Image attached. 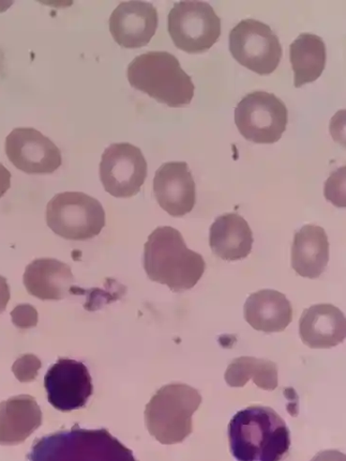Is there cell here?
<instances>
[{"label": "cell", "mask_w": 346, "mask_h": 461, "mask_svg": "<svg viewBox=\"0 0 346 461\" xmlns=\"http://www.w3.org/2000/svg\"><path fill=\"white\" fill-rule=\"evenodd\" d=\"M230 451L237 461H281L289 453L290 431L272 408L250 406L229 423Z\"/></svg>", "instance_id": "cell-1"}, {"label": "cell", "mask_w": 346, "mask_h": 461, "mask_svg": "<svg viewBox=\"0 0 346 461\" xmlns=\"http://www.w3.org/2000/svg\"><path fill=\"white\" fill-rule=\"evenodd\" d=\"M144 268L150 281L180 294L198 285L206 263L200 254L188 249L178 230L163 226L156 228L145 244Z\"/></svg>", "instance_id": "cell-2"}, {"label": "cell", "mask_w": 346, "mask_h": 461, "mask_svg": "<svg viewBox=\"0 0 346 461\" xmlns=\"http://www.w3.org/2000/svg\"><path fill=\"white\" fill-rule=\"evenodd\" d=\"M30 461H138L131 450L108 429H85L75 425L39 438L28 455Z\"/></svg>", "instance_id": "cell-3"}, {"label": "cell", "mask_w": 346, "mask_h": 461, "mask_svg": "<svg viewBox=\"0 0 346 461\" xmlns=\"http://www.w3.org/2000/svg\"><path fill=\"white\" fill-rule=\"evenodd\" d=\"M128 79L135 89L170 107L191 103L194 85L178 59L165 51H153L135 58L128 68Z\"/></svg>", "instance_id": "cell-4"}, {"label": "cell", "mask_w": 346, "mask_h": 461, "mask_svg": "<svg viewBox=\"0 0 346 461\" xmlns=\"http://www.w3.org/2000/svg\"><path fill=\"white\" fill-rule=\"evenodd\" d=\"M201 403L200 392L186 384L162 387L146 407L149 434L165 445L183 442L192 433V416Z\"/></svg>", "instance_id": "cell-5"}, {"label": "cell", "mask_w": 346, "mask_h": 461, "mask_svg": "<svg viewBox=\"0 0 346 461\" xmlns=\"http://www.w3.org/2000/svg\"><path fill=\"white\" fill-rule=\"evenodd\" d=\"M47 223L56 235L83 241L102 232L105 212L96 198L80 192H65L56 194L49 202Z\"/></svg>", "instance_id": "cell-6"}, {"label": "cell", "mask_w": 346, "mask_h": 461, "mask_svg": "<svg viewBox=\"0 0 346 461\" xmlns=\"http://www.w3.org/2000/svg\"><path fill=\"white\" fill-rule=\"evenodd\" d=\"M168 31L178 50L203 53L220 38L221 20L208 4L188 0L173 5L168 15Z\"/></svg>", "instance_id": "cell-7"}, {"label": "cell", "mask_w": 346, "mask_h": 461, "mask_svg": "<svg viewBox=\"0 0 346 461\" xmlns=\"http://www.w3.org/2000/svg\"><path fill=\"white\" fill-rule=\"evenodd\" d=\"M235 122L246 140L274 144L288 128V110L275 95L254 91L238 103Z\"/></svg>", "instance_id": "cell-8"}, {"label": "cell", "mask_w": 346, "mask_h": 461, "mask_svg": "<svg viewBox=\"0 0 346 461\" xmlns=\"http://www.w3.org/2000/svg\"><path fill=\"white\" fill-rule=\"evenodd\" d=\"M230 51L238 63L260 75L272 74L279 67L282 48L271 27L247 19L231 31Z\"/></svg>", "instance_id": "cell-9"}, {"label": "cell", "mask_w": 346, "mask_h": 461, "mask_svg": "<svg viewBox=\"0 0 346 461\" xmlns=\"http://www.w3.org/2000/svg\"><path fill=\"white\" fill-rule=\"evenodd\" d=\"M147 176V163L142 150L129 143L105 149L100 163V178L105 192L129 198L140 193Z\"/></svg>", "instance_id": "cell-10"}, {"label": "cell", "mask_w": 346, "mask_h": 461, "mask_svg": "<svg viewBox=\"0 0 346 461\" xmlns=\"http://www.w3.org/2000/svg\"><path fill=\"white\" fill-rule=\"evenodd\" d=\"M10 162L28 175H50L62 166V151L49 137L33 128H18L7 136Z\"/></svg>", "instance_id": "cell-11"}, {"label": "cell", "mask_w": 346, "mask_h": 461, "mask_svg": "<svg viewBox=\"0 0 346 461\" xmlns=\"http://www.w3.org/2000/svg\"><path fill=\"white\" fill-rule=\"evenodd\" d=\"M44 387L49 403L62 411L84 408L93 393V378L86 366L67 358L58 359L49 368Z\"/></svg>", "instance_id": "cell-12"}, {"label": "cell", "mask_w": 346, "mask_h": 461, "mask_svg": "<svg viewBox=\"0 0 346 461\" xmlns=\"http://www.w3.org/2000/svg\"><path fill=\"white\" fill-rule=\"evenodd\" d=\"M158 23V12L152 4L132 0L120 4L113 11L110 30L121 48L141 49L155 35Z\"/></svg>", "instance_id": "cell-13"}, {"label": "cell", "mask_w": 346, "mask_h": 461, "mask_svg": "<svg viewBox=\"0 0 346 461\" xmlns=\"http://www.w3.org/2000/svg\"><path fill=\"white\" fill-rule=\"evenodd\" d=\"M154 192L159 206L170 216L182 218L197 203V186L186 162H168L157 170Z\"/></svg>", "instance_id": "cell-14"}, {"label": "cell", "mask_w": 346, "mask_h": 461, "mask_svg": "<svg viewBox=\"0 0 346 461\" xmlns=\"http://www.w3.org/2000/svg\"><path fill=\"white\" fill-rule=\"evenodd\" d=\"M298 331L303 343L313 349L337 347L345 340L346 319L333 304H315L299 319Z\"/></svg>", "instance_id": "cell-15"}, {"label": "cell", "mask_w": 346, "mask_h": 461, "mask_svg": "<svg viewBox=\"0 0 346 461\" xmlns=\"http://www.w3.org/2000/svg\"><path fill=\"white\" fill-rule=\"evenodd\" d=\"M74 276L69 266L55 258H38L23 275V285L31 296L41 301H61L71 294Z\"/></svg>", "instance_id": "cell-16"}, {"label": "cell", "mask_w": 346, "mask_h": 461, "mask_svg": "<svg viewBox=\"0 0 346 461\" xmlns=\"http://www.w3.org/2000/svg\"><path fill=\"white\" fill-rule=\"evenodd\" d=\"M42 423V412L31 395L13 396L0 403V445L24 442Z\"/></svg>", "instance_id": "cell-17"}, {"label": "cell", "mask_w": 346, "mask_h": 461, "mask_svg": "<svg viewBox=\"0 0 346 461\" xmlns=\"http://www.w3.org/2000/svg\"><path fill=\"white\" fill-rule=\"evenodd\" d=\"M244 318L255 330L267 334L282 332L293 321V307L280 292L263 289L246 300Z\"/></svg>", "instance_id": "cell-18"}, {"label": "cell", "mask_w": 346, "mask_h": 461, "mask_svg": "<svg viewBox=\"0 0 346 461\" xmlns=\"http://www.w3.org/2000/svg\"><path fill=\"white\" fill-rule=\"evenodd\" d=\"M253 232L248 222L238 213H225L209 229V246L223 260L246 258L252 252Z\"/></svg>", "instance_id": "cell-19"}, {"label": "cell", "mask_w": 346, "mask_h": 461, "mask_svg": "<svg viewBox=\"0 0 346 461\" xmlns=\"http://www.w3.org/2000/svg\"><path fill=\"white\" fill-rule=\"evenodd\" d=\"M329 261V241L324 228L305 225L297 230L292 245V267L307 279H318Z\"/></svg>", "instance_id": "cell-20"}, {"label": "cell", "mask_w": 346, "mask_h": 461, "mask_svg": "<svg viewBox=\"0 0 346 461\" xmlns=\"http://www.w3.org/2000/svg\"><path fill=\"white\" fill-rule=\"evenodd\" d=\"M290 61L297 88L318 80L326 65V46L314 34H300L290 45Z\"/></svg>", "instance_id": "cell-21"}, {"label": "cell", "mask_w": 346, "mask_h": 461, "mask_svg": "<svg viewBox=\"0 0 346 461\" xmlns=\"http://www.w3.org/2000/svg\"><path fill=\"white\" fill-rule=\"evenodd\" d=\"M253 380L264 391H274L279 386V368L276 363L251 357L235 359L225 373V381L232 388H244Z\"/></svg>", "instance_id": "cell-22"}, {"label": "cell", "mask_w": 346, "mask_h": 461, "mask_svg": "<svg viewBox=\"0 0 346 461\" xmlns=\"http://www.w3.org/2000/svg\"><path fill=\"white\" fill-rule=\"evenodd\" d=\"M345 166L330 176L325 183L324 195L328 202L345 208Z\"/></svg>", "instance_id": "cell-23"}, {"label": "cell", "mask_w": 346, "mask_h": 461, "mask_svg": "<svg viewBox=\"0 0 346 461\" xmlns=\"http://www.w3.org/2000/svg\"><path fill=\"white\" fill-rule=\"evenodd\" d=\"M41 367L40 360L34 355H24L18 358L12 366V372L22 383L36 380Z\"/></svg>", "instance_id": "cell-24"}, {"label": "cell", "mask_w": 346, "mask_h": 461, "mask_svg": "<svg viewBox=\"0 0 346 461\" xmlns=\"http://www.w3.org/2000/svg\"><path fill=\"white\" fill-rule=\"evenodd\" d=\"M12 321L14 327L20 330L36 328L39 321V313L31 304H20L11 312Z\"/></svg>", "instance_id": "cell-25"}, {"label": "cell", "mask_w": 346, "mask_h": 461, "mask_svg": "<svg viewBox=\"0 0 346 461\" xmlns=\"http://www.w3.org/2000/svg\"><path fill=\"white\" fill-rule=\"evenodd\" d=\"M11 298L10 286L7 279L0 275V314H3Z\"/></svg>", "instance_id": "cell-26"}, {"label": "cell", "mask_w": 346, "mask_h": 461, "mask_svg": "<svg viewBox=\"0 0 346 461\" xmlns=\"http://www.w3.org/2000/svg\"><path fill=\"white\" fill-rule=\"evenodd\" d=\"M12 175L8 168L0 163V198H2L11 187Z\"/></svg>", "instance_id": "cell-27"}, {"label": "cell", "mask_w": 346, "mask_h": 461, "mask_svg": "<svg viewBox=\"0 0 346 461\" xmlns=\"http://www.w3.org/2000/svg\"><path fill=\"white\" fill-rule=\"evenodd\" d=\"M311 461H346L345 455L336 450L320 452Z\"/></svg>", "instance_id": "cell-28"}]
</instances>
